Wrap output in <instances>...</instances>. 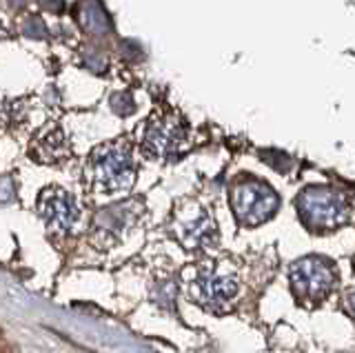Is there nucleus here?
I'll list each match as a JSON object with an SVG mask.
<instances>
[{"mask_svg": "<svg viewBox=\"0 0 355 353\" xmlns=\"http://www.w3.org/2000/svg\"><path fill=\"white\" fill-rule=\"evenodd\" d=\"M89 178L103 191H125L136 180L131 147L125 140H114L96 147L89 158Z\"/></svg>", "mask_w": 355, "mask_h": 353, "instance_id": "1", "label": "nucleus"}, {"mask_svg": "<svg viewBox=\"0 0 355 353\" xmlns=\"http://www.w3.org/2000/svg\"><path fill=\"white\" fill-rule=\"evenodd\" d=\"M297 214L306 227L315 231H329L347 220L349 205L344 196L331 187H306L297 196Z\"/></svg>", "mask_w": 355, "mask_h": 353, "instance_id": "2", "label": "nucleus"}, {"mask_svg": "<svg viewBox=\"0 0 355 353\" xmlns=\"http://www.w3.org/2000/svg\"><path fill=\"white\" fill-rule=\"evenodd\" d=\"M238 293V280L231 271H227L218 262L200 264L191 271L189 278V295L196 302H200L207 309L220 311L225 309Z\"/></svg>", "mask_w": 355, "mask_h": 353, "instance_id": "3", "label": "nucleus"}, {"mask_svg": "<svg viewBox=\"0 0 355 353\" xmlns=\"http://www.w3.org/2000/svg\"><path fill=\"white\" fill-rule=\"evenodd\" d=\"M280 205V198L269 184L255 178H244L233 184L231 189V207L233 214L247 227H258L266 223Z\"/></svg>", "mask_w": 355, "mask_h": 353, "instance_id": "4", "label": "nucleus"}, {"mask_svg": "<svg viewBox=\"0 0 355 353\" xmlns=\"http://www.w3.org/2000/svg\"><path fill=\"white\" fill-rule=\"evenodd\" d=\"M187 142V129L182 120L175 114H155L147 131H144V142L142 147L149 156L155 158H171L178 153Z\"/></svg>", "mask_w": 355, "mask_h": 353, "instance_id": "5", "label": "nucleus"}, {"mask_svg": "<svg viewBox=\"0 0 355 353\" xmlns=\"http://www.w3.org/2000/svg\"><path fill=\"white\" fill-rule=\"evenodd\" d=\"M173 234L184 247L200 249L216 240V223L200 205L189 203L178 209L173 216Z\"/></svg>", "mask_w": 355, "mask_h": 353, "instance_id": "6", "label": "nucleus"}, {"mask_svg": "<svg viewBox=\"0 0 355 353\" xmlns=\"http://www.w3.org/2000/svg\"><path fill=\"white\" fill-rule=\"evenodd\" d=\"M333 282H336L333 267L322 258H302L291 267V286L302 298H311V300L324 298Z\"/></svg>", "mask_w": 355, "mask_h": 353, "instance_id": "7", "label": "nucleus"}, {"mask_svg": "<svg viewBox=\"0 0 355 353\" xmlns=\"http://www.w3.org/2000/svg\"><path fill=\"white\" fill-rule=\"evenodd\" d=\"M38 212L42 220L55 231H69L78 223V203L73 200L71 193H67L64 189L51 187L44 189L38 198Z\"/></svg>", "mask_w": 355, "mask_h": 353, "instance_id": "8", "label": "nucleus"}, {"mask_svg": "<svg viewBox=\"0 0 355 353\" xmlns=\"http://www.w3.org/2000/svg\"><path fill=\"white\" fill-rule=\"evenodd\" d=\"M138 218V203H125L114 205L100 212L96 216V231L100 234V240H116L122 231L131 227Z\"/></svg>", "mask_w": 355, "mask_h": 353, "instance_id": "9", "label": "nucleus"}, {"mask_svg": "<svg viewBox=\"0 0 355 353\" xmlns=\"http://www.w3.org/2000/svg\"><path fill=\"white\" fill-rule=\"evenodd\" d=\"M33 156L40 162H60L69 156V142L64 140L60 131H51V134L42 136L36 147H33Z\"/></svg>", "mask_w": 355, "mask_h": 353, "instance_id": "10", "label": "nucleus"}, {"mask_svg": "<svg viewBox=\"0 0 355 353\" xmlns=\"http://www.w3.org/2000/svg\"><path fill=\"white\" fill-rule=\"evenodd\" d=\"M85 7V5H83ZM87 9V23H83L89 31H107L109 29V18L105 16V9L96 5V7H85Z\"/></svg>", "mask_w": 355, "mask_h": 353, "instance_id": "11", "label": "nucleus"}, {"mask_svg": "<svg viewBox=\"0 0 355 353\" xmlns=\"http://www.w3.org/2000/svg\"><path fill=\"white\" fill-rule=\"evenodd\" d=\"M111 105H114L116 114H122L127 116L133 112V101L129 98V94H120V96H114V101H111Z\"/></svg>", "mask_w": 355, "mask_h": 353, "instance_id": "12", "label": "nucleus"}]
</instances>
